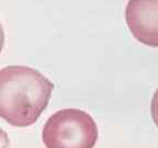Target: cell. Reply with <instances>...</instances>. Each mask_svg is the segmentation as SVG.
<instances>
[{"label":"cell","mask_w":158,"mask_h":148,"mask_svg":"<svg viewBox=\"0 0 158 148\" xmlns=\"http://www.w3.org/2000/svg\"><path fill=\"white\" fill-rule=\"evenodd\" d=\"M54 84L29 66L0 70V117L12 126L34 124L49 102Z\"/></svg>","instance_id":"cell-1"},{"label":"cell","mask_w":158,"mask_h":148,"mask_svg":"<svg viewBox=\"0 0 158 148\" xmlns=\"http://www.w3.org/2000/svg\"><path fill=\"white\" fill-rule=\"evenodd\" d=\"M98 136V126L92 116L78 109L54 113L42 133L46 148H93Z\"/></svg>","instance_id":"cell-2"},{"label":"cell","mask_w":158,"mask_h":148,"mask_svg":"<svg viewBox=\"0 0 158 148\" xmlns=\"http://www.w3.org/2000/svg\"><path fill=\"white\" fill-rule=\"evenodd\" d=\"M125 19L131 33L138 42L158 47V0H130Z\"/></svg>","instance_id":"cell-3"},{"label":"cell","mask_w":158,"mask_h":148,"mask_svg":"<svg viewBox=\"0 0 158 148\" xmlns=\"http://www.w3.org/2000/svg\"><path fill=\"white\" fill-rule=\"evenodd\" d=\"M150 113L152 117L154 120L155 125L158 127V89L155 91L153 99H152V105H150Z\"/></svg>","instance_id":"cell-4"},{"label":"cell","mask_w":158,"mask_h":148,"mask_svg":"<svg viewBox=\"0 0 158 148\" xmlns=\"http://www.w3.org/2000/svg\"><path fill=\"white\" fill-rule=\"evenodd\" d=\"M9 147V137L2 128H0V148Z\"/></svg>","instance_id":"cell-5"},{"label":"cell","mask_w":158,"mask_h":148,"mask_svg":"<svg viewBox=\"0 0 158 148\" xmlns=\"http://www.w3.org/2000/svg\"><path fill=\"white\" fill-rule=\"evenodd\" d=\"M4 29H2V25L0 23V53L4 48Z\"/></svg>","instance_id":"cell-6"}]
</instances>
